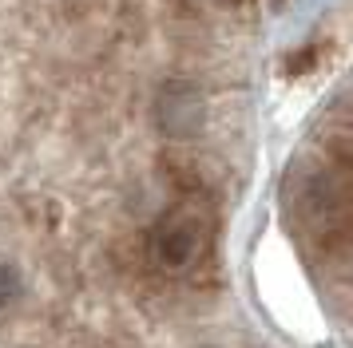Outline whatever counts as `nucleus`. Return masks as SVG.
Instances as JSON below:
<instances>
[{"label": "nucleus", "instance_id": "obj_1", "mask_svg": "<svg viewBox=\"0 0 353 348\" xmlns=\"http://www.w3.org/2000/svg\"><path fill=\"white\" fill-rule=\"evenodd\" d=\"M199 246H203V226L191 210H171L151 230V257L159 269H171V273L191 265Z\"/></svg>", "mask_w": 353, "mask_h": 348}, {"label": "nucleus", "instance_id": "obj_2", "mask_svg": "<svg viewBox=\"0 0 353 348\" xmlns=\"http://www.w3.org/2000/svg\"><path fill=\"white\" fill-rule=\"evenodd\" d=\"M159 127L171 135V139H187L199 131V119H203V99L191 83H167L159 95Z\"/></svg>", "mask_w": 353, "mask_h": 348}, {"label": "nucleus", "instance_id": "obj_3", "mask_svg": "<svg viewBox=\"0 0 353 348\" xmlns=\"http://www.w3.org/2000/svg\"><path fill=\"white\" fill-rule=\"evenodd\" d=\"M17 293H20V273L12 265H0V305H8Z\"/></svg>", "mask_w": 353, "mask_h": 348}]
</instances>
